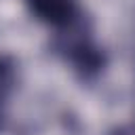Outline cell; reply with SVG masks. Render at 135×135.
<instances>
[{
    "mask_svg": "<svg viewBox=\"0 0 135 135\" xmlns=\"http://www.w3.org/2000/svg\"><path fill=\"white\" fill-rule=\"evenodd\" d=\"M68 55H70L72 63H74L80 72H84V74H95V72H99L101 65H103V55H101L99 49L93 46L86 38L70 42Z\"/></svg>",
    "mask_w": 135,
    "mask_h": 135,
    "instance_id": "obj_2",
    "label": "cell"
},
{
    "mask_svg": "<svg viewBox=\"0 0 135 135\" xmlns=\"http://www.w3.org/2000/svg\"><path fill=\"white\" fill-rule=\"evenodd\" d=\"M112 135H135V131H129V129H118V131H114Z\"/></svg>",
    "mask_w": 135,
    "mask_h": 135,
    "instance_id": "obj_4",
    "label": "cell"
},
{
    "mask_svg": "<svg viewBox=\"0 0 135 135\" xmlns=\"http://www.w3.org/2000/svg\"><path fill=\"white\" fill-rule=\"evenodd\" d=\"M15 80V65L8 57H0V95H4Z\"/></svg>",
    "mask_w": 135,
    "mask_h": 135,
    "instance_id": "obj_3",
    "label": "cell"
},
{
    "mask_svg": "<svg viewBox=\"0 0 135 135\" xmlns=\"http://www.w3.org/2000/svg\"><path fill=\"white\" fill-rule=\"evenodd\" d=\"M30 11L44 23L65 27L76 17V0H25Z\"/></svg>",
    "mask_w": 135,
    "mask_h": 135,
    "instance_id": "obj_1",
    "label": "cell"
}]
</instances>
